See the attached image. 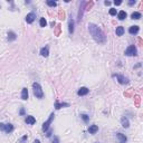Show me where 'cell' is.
<instances>
[{"instance_id": "cell-1", "label": "cell", "mask_w": 143, "mask_h": 143, "mask_svg": "<svg viewBox=\"0 0 143 143\" xmlns=\"http://www.w3.org/2000/svg\"><path fill=\"white\" fill-rule=\"evenodd\" d=\"M88 30L92 35L93 39L98 44H105L106 42V36L103 33V30L95 24H88Z\"/></svg>"}, {"instance_id": "cell-2", "label": "cell", "mask_w": 143, "mask_h": 143, "mask_svg": "<svg viewBox=\"0 0 143 143\" xmlns=\"http://www.w3.org/2000/svg\"><path fill=\"white\" fill-rule=\"evenodd\" d=\"M33 89H34V95H35L37 98H42L44 97V92L42 89V86L39 83H34L33 84Z\"/></svg>"}, {"instance_id": "cell-3", "label": "cell", "mask_w": 143, "mask_h": 143, "mask_svg": "<svg viewBox=\"0 0 143 143\" xmlns=\"http://www.w3.org/2000/svg\"><path fill=\"white\" fill-rule=\"evenodd\" d=\"M54 119H55V114L52 113L50 115H49L48 120L46 121V122H44V124H42V131H44V132L48 131L49 126H50V124H52V122H53V120H54Z\"/></svg>"}, {"instance_id": "cell-4", "label": "cell", "mask_w": 143, "mask_h": 143, "mask_svg": "<svg viewBox=\"0 0 143 143\" xmlns=\"http://www.w3.org/2000/svg\"><path fill=\"white\" fill-rule=\"evenodd\" d=\"M125 55H126V56H137V47H135L134 45L129 46V47L125 49Z\"/></svg>"}, {"instance_id": "cell-5", "label": "cell", "mask_w": 143, "mask_h": 143, "mask_svg": "<svg viewBox=\"0 0 143 143\" xmlns=\"http://www.w3.org/2000/svg\"><path fill=\"white\" fill-rule=\"evenodd\" d=\"M114 77L116 78V81L119 82L120 84H127V83H129V79H127L125 76H123V75L117 74V75H114Z\"/></svg>"}, {"instance_id": "cell-6", "label": "cell", "mask_w": 143, "mask_h": 143, "mask_svg": "<svg viewBox=\"0 0 143 143\" xmlns=\"http://www.w3.org/2000/svg\"><path fill=\"white\" fill-rule=\"evenodd\" d=\"M35 18H36V13L35 12H29L26 16V21L28 24H33L34 20H35Z\"/></svg>"}, {"instance_id": "cell-7", "label": "cell", "mask_w": 143, "mask_h": 143, "mask_svg": "<svg viewBox=\"0 0 143 143\" xmlns=\"http://www.w3.org/2000/svg\"><path fill=\"white\" fill-rule=\"evenodd\" d=\"M85 6H86V2L85 1H82V7L79 8V11H78V20L81 21L82 17H83V12H84L85 10Z\"/></svg>"}, {"instance_id": "cell-8", "label": "cell", "mask_w": 143, "mask_h": 143, "mask_svg": "<svg viewBox=\"0 0 143 143\" xmlns=\"http://www.w3.org/2000/svg\"><path fill=\"white\" fill-rule=\"evenodd\" d=\"M116 137L119 139L120 143H126V141H127V137L123 133H116Z\"/></svg>"}, {"instance_id": "cell-9", "label": "cell", "mask_w": 143, "mask_h": 143, "mask_svg": "<svg viewBox=\"0 0 143 143\" xmlns=\"http://www.w3.org/2000/svg\"><path fill=\"white\" fill-rule=\"evenodd\" d=\"M69 104L68 103H59L58 101L55 102V108L56 110H60L62 107H68Z\"/></svg>"}, {"instance_id": "cell-10", "label": "cell", "mask_w": 143, "mask_h": 143, "mask_svg": "<svg viewBox=\"0 0 143 143\" xmlns=\"http://www.w3.org/2000/svg\"><path fill=\"white\" fill-rule=\"evenodd\" d=\"M88 88L87 87H81L79 89H78L77 92V94L79 95V96H84V95H87L88 94Z\"/></svg>"}, {"instance_id": "cell-11", "label": "cell", "mask_w": 143, "mask_h": 143, "mask_svg": "<svg viewBox=\"0 0 143 143\" xmlns=\"http://www.w3.org/2000/svg\"><path fill=\"white\" fill-rule=\"evenodd\" d=\"M139 30H140L139 26H131L130 29H129V33H130L131 35H137V34L139 33Z\"/></svg>"}, {"instance_id": "cell-12", "label": "cell", "mask_w": 143, "mask_h": 143, "mask_svg": "<svg viewBox=\"0 0 143 143\" xmlns=\"http://www.w3.org/2000/svg\"><path fill=\"white\" fill-rule=\"evenodd\" d=\"M40 55L44 56V57H47L49 55V49H48V46H46V47H42L40 49Z\"/></svg>"}, {"instance_id": "cell-13", "label": "cell", "mask_w": 143, "mask_h": 143, "mask_svg": "<svg viewBox=\"0 0 143 143\" xmlns=\"http://www.w3.org/2000/svg\"><path fill=\"white\" fill-rule=\"evenodd\" d=\"M26 123L29 124V125H33V124L36 123V119L34 116H31V115H28L26 117Z\"/></svg>"}, {"instance_id": "cell-14", "label": "cell", "mask_w": 143, "mask_h": 143, "mask_svg": "<svg viewBox=\"0 0 143 143\" xmlns=\"http://www.w3.org/2000/svg\"><path fill=\"white\" fill-rule=\"evenodd\" d=\"M121 122H122V126L125 127V129H127V127L130 126V122H129V120H127V117L123 116L122 117V120H121Z\"/></svg>"}, {"instance_id": "cell-15", "label": "cell", "mask_w": 143, "mask_h": 143, "mask_svg": "<svg viewBox=\"0 0 143 143\" xmlns=\"http://www.w3.org/2000/svg\"><path fill=\"white\" fill-rule=\"evenodd\" d=\"M97 131H98L97 125H91V126L88 127V132H89V134H95Z\"/></svg>"}, {"instance_id": "cell-16", "label": "cell", "mask_w": 143, "mask_h": 143, "mask_svg": "<svg viewBox=\"0 0 143 143\" xmlns=\"http://www.w3.org/2000/svg\"><path fill=\"white\" fill-rule=\"evenodd\" d=\"M5 132L6 133H10V132H12L13 131V125L12 124H5Z\"/></svg>"}, {"instance_id": "cell-17", "label": "cell", "mask_w": 143, "mask_h": 143, "mask_svg": "<svg viewBox=\"0 0 143 143\" xmlns=\"http://www.w3.org/2000/svg\"><path fill=\"white\" fill-rule=\"evenodd\" d=\"M126 12H125V11H124V10H121L120 12L117 13V18H119V19L120 20H124L125 19V18H126Z\"/></svg>"}, {"instance_id": "cell-18", "label": "cell", "mask_w": 143, "mask_h": 143, "mask_svg": "<svg viewBox=\"0 0 143 143\" xmlns=\"http://www.w3.org/2000/svg\"><path fill=\"white\" fill-rule=\"evenodd\" d=\"M141 17H142V15H141V12H139V11H134V12H132V15H131V18L132 19H140Z\"/></svg>"}, {"instance_id": "cell-19", "label": "cell", "mask_w": 143, "mask_h": 143, "mask_svg": "<svg viewBox=\"0 0 143 143\" xmlns=\"http://www.w3.org/2000/svg\"><path fill=\"white\" fill-rule=\"evenodd\" d=\"M21 98H23L24 101H26L27 98H28V89L26 87L23 88V91H21Z\"/></svg>"}, {"instance_id": "cell-20", "label": "cell", "mask_w": 143, "mask_h": 143, "mask_svg": "<svg viewBox=\"0 0 143 143\" xmlns=\"http://www.w3.org/2000/svg\"><path fill=\"white\" fill-rule=\"evenodd\" d=\"M16 38H17V35L13 33V31H9V33H8V40H9V42L16 40Z\"/></svg>"}, {"instance_id": "cell-21", "label": "cell", "mask_w": 143, "mask_h": 143, "mask_svg": "<svg viewBox=\"0 0 143 143\" xmlns=\"http://www.w3.org/2000/svg\"><path fill=\"white\" fill-rule=\"evenodd\" d=\"M68 31H69V34H73V33H74V20H73V19L69 20V24H68Z\"/></svg>"}, {"instance_id": "cell-22", "label": "cell", "mask_w": 143, "mask_h": 143, "mask_svg": "<svg viewBox=\"0 0 143 143\" xmlns=\"http://www.w3.org/2000/svg\"><path fill=\"white\" fill-rule=\"evenodd\" d=\"M116 36H122L124 34V28L122 26H119V27H116Z\"/></svg>"}, {"instance_id": "cell-23", "label": "cell", "mask_w": 143, "mask_h": 143, "mask_svg": "<svg viewBox=\"0 0 143 143\" xmlns=\"http://www.w3.org/2000/svg\"><path fill=\"white\" fill-rule=\"evenodd\" d=\"M47 5H48L49 7H56L57 6V2H56V1H52V0H47Z\"/></svg>"}, {"instance_id": "cell-24", "label": "cell", "mask_w": 143, "mask_h": 143, "mask_svg": "<svg viewBox=\"0 0 143 143\" xmlns=\"http://www.w3.org/2000/svg\"><path fill=\"white\" fill-rule=\"evenodd\" d=\"M39 25H40V27H46V25H47V21H46L45 18H40Z\"/></svg>"}, {"instance_id": "cell-25", "label": "cell", "mask_w": 143, "mask_h": 143, "mask_svg": "<svg viewBox=\"0 0 143 143\" xmlns=\"http://www.w3.org/2000/svg\"><path fill=\"white\" fill-rule=\"evenodd\" d=\"M81 117L83 119V121H84L85 123H87L88 122V120H89V117H88V115H86V114H82L81 115Z\"/></svg>"}, {"instance_id": "cell-26", "label": "cell", "mask_w": 143, "mask_h": 143, "mask_svg": "<svg viewBox=\"0 0 143 143\" xmlns=\"http://www.w3.org/2000/svg\"><path fill=\"white\" fill-rule=\"evenodd\" d=\"M59 34H60V25H58V26L56 27V30H55L56 36H59Z\"/></svg>"}, {"instance_id": "cell-27", "label": "cell", "mask_w": 143, "mask_h": 143, "mask_svg": "<svg viewBox=\"0 0 143 143\" xmlns=\"http://www.w3.org/2000/svg\"><path fill=\"white\" fill-rule=\"evenodd\" d=\"M110 15L111 16H115V15H116V9H114V8L110 9Z\"/></svg>"}, {"instance_id": "cell-28", "label": "cell", "mask_w": 143, "mask_h": 143, "mask_svg": "<svg viewBox=\"0 0 143 143\" xmlns=\"http://www.w3.org/2000/svg\"><path fill=\"white\" fill-rule=\"evenodd\" d=\"M135 104L137 105V106H139V105H140V96H135Z\"/></svg>"}, {"instance_id": "cell-29", "label": "cell", "mask_w": 143, "mask_h": 143, "mask_svg": "<svg viewBox=\"0 0 143 143\" xmlns=\"http://www.w3.org/2000/svg\"><path fill=\"white\" fill-rule=\"evenodd\" d=\"M121 3H122L121 0H115V1H114V5H115V6H120Z\"/></svg>"}, {"instance_id": "cell-30", "label": "cell", "mask_w": 143, "mask_h": 143, "mask_svg": "<svg viewBox=\"0 0 143 143\" xmlns=\"http://www.w3.org/2000/svg\"><path fill=\"white\" fill-rule=\"evenodd\" d=\"M53 143H59V139L57 137H54V140H53Z\"/></svg>"}, {"instance_id": "cell-31", "label": "cell", "mask_w": 143, "mask_h": 143, "mask_svg": "<svg viewBox=\"0 0 143 143\" xmlns=\"http://www.w3.org/2000/svg\"><path fill=\"white\" fill-rule=\"evenodd\" d=\"M59 17H60V19H63V18H64V11H62V10L59 11Z\"/></svg>"}, {"instance_id": "cell-32", "label": "cell", "mask_w": 143, "mask_h": 143, "mask_svg": "<svg viewBox=\"0 0 143 143\" xmlns=\"http://www.w3.org/2000/svg\"><path fill=\"white\" fill-rule=\"evenodd\" d=\"M3 130H5V124L0 123V131H3Z\"/></svg>"}, {"instance_id": "cell-33", "label": "cell", "mask_w": 143, "mask_h": 143, "mask_svg": "<svg viewBox=\"0 0 143 143\" xmlns=\"http://www.w3.org/2000/svg\"><path fill=\"white\" fill-rule=\"evenodd\" d=\"M27 139H28V137H27V135H25V137H21V140H20V142L23 143V142H24V141H26V140H27Z\"/></svg>"}, {"instance_id": "cell-34", "label": "cell", "mask_w": 143, "mask_h": 143, "mask_svg": "<svg viewBox=\"0 0 143 143\" xmlns=\"http://www.w3.org/2000/svg\"><path fill=\"white\" fill-rule=\"evenodd\" d=\"M50 135H52V130H49L48 132L46 133V137H50Z\"/></svg>"}, {"instance_id": "cell-35", "label": "cell", "mask_w": 143, "mask_h": 143, "mask_svg": "<svg viewBox=\"0 0 143 143\" xmlns=\"http://www.w3.org/2000/svg\"><path fill=\"white\" fill-rule=\"evenodd\" d=\"M20 115H25V108H21V110H20Z\"/></svg>"}, {"instance_id": "cell-36", "label": "cell", "mask_w": 143, "mask_h": 143, "mask_svg": "<svg viewBox=\"0 0 143 143\" xmlns=\"http://www.w3.org/2000/svg\"><path fill=\"white\" fill-rule=\"evenodd\" d=\"M134 3H135V1H133V0H132V1H129V5H130V6H132Z\"/></svg>"}, {"instance_id": "cell-37", "label": "cell", "mask_w": 143, "mask_h": 143, "mask_svg": "<svg viewBox=\"0 0 143 143\" xmlns=\"http://www.w3.org/2000/svg\"><path fill=\"white\" fill-rule=\"evenodd\" d=\"M105 5H106V6H110V5H111V2H110V1H105Z\"/></svg>"}, {"instance_id": "cell-38", "label": "cell", "mask_w": 143, "mask_h": 143, "mask_svg": "<svg viewBox=\"0 0 143 143\" xmlns=\"http://www.w3.org/2000/svg\"><path fill=\"white\" fill-rule=\"evenodd\" d=\"M33 143H40V141H39V140H35Z\"/></svg>"}]
</instances>
